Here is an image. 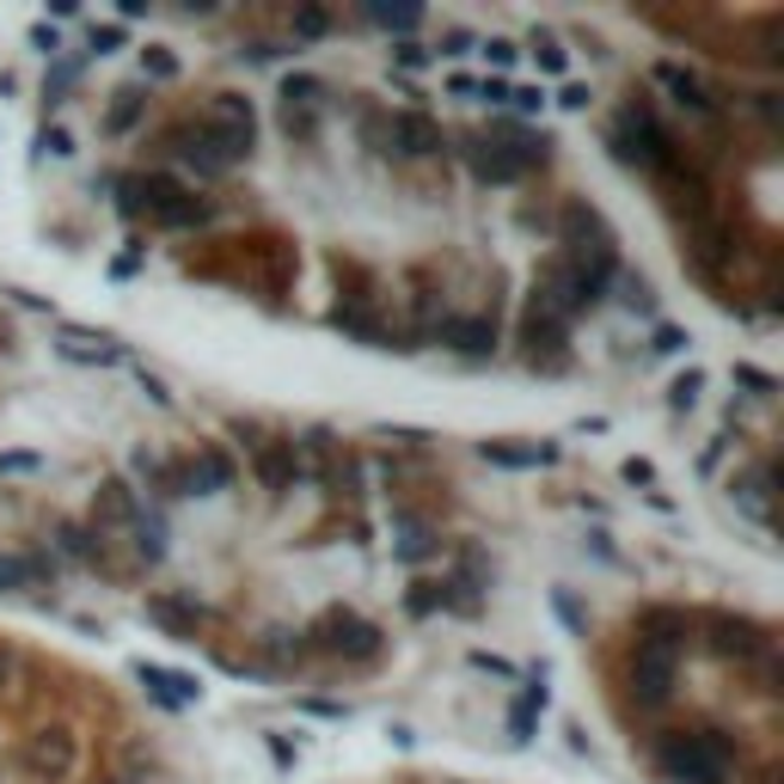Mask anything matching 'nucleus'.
<instances>
[{"label":"nucleus","instance_id":"nucleus-1","mask_svg":"<svg viewBox=\"0 0 784 784\" xmlns=\"http://www.w3.org/2000/svg\"><path fill=\"white\" fill-rule=\"evenodd\" d=\"M680 637H687V613L680 607H650L644 625H637V644H631V699L637 711H662L675 699L680 680Z\"/></svg>","mask_w":784,"mask_h":784},{"label":"nucleus","instance_id":"nucleus-2","mask_svg":"<svg viewBox=\"0 0 784 784\" xmlns=\"http://www.w3.org/2000/svg\"><path fill=\"white\" fill-rule=\"evenodd\" d=\"M656 767L668 784H723L736 772V741L717 729H675L656 741Z\"/></svg>","mask_w":784,"mask_h":784},{"label":"nucleus","instance_id":"nucleus-3","mask_svg":"<svg viewBox=\"0 0 784 784\" xmlns=\"http://www.w3.org/2000/svg\"><path fill=\"white\" fill-rule=\"evenodd\" d=\"M546 136H522V129H503V136H472L466 141V172L478 185H522L534 166H546Z\"/></svg>","mask_w":784,"mask_h":784},{"label":"nucleus","instance_id":"nucleus-4","mask_svg":"<svg viewBox=\"0 0 784 784\" xmlns=\"http://www.w3.org/2000/svg\"><path fill=\"white\" fill-rule=\"evenodd\" d=\"M301 637H307V656H343V662H374L381 656V631H374L362 613H350V607H325Z\"/></svg>","mask_w":784,"mask_h":784},{"label":"nucleus","instance_id":"nucleus-5","mask_svg":"<svg viewBox=\"0 0 784 784\" xmlns=\"http://www.w3.org/2000/svg\"><path fill=\"white\" fill-rule=\"evenodd\" d=\"M197 124L209 129V136L221 141V148H227L233 166H239V160H251V141H258V110H251V98H246V93H215V98H209V110H202Z\"/></svg>","mask_w":784,"mask_h":784},{"label":"nucleus","instance_id":"nucleus-6","mask_svg":"<svg viewBox=\"0 0 784 784\" xmlns=\"http://www.w3.org/2000/svg\"><path fill=\"white\" fill-rule=\"evenodd\" d=\"M233 478H239V460L209 442L178 460V496H221V491H233Z\"/></svg>","mask_w":784,"mask_h":784},{"label":"nucleus","instance_id":"nucleus-7","mask_svg":"<svg viewBox=\"0 0 784 784\" xmlns=\"http://www.w3.org/2000/svg\"><path fill=\"white\" fill-rule=\"evenodd\" d=\"M386 141H393L405 160H430V154H442V148H447L442 124H435L430 110H417V105H405V110L386 117Z\"/></svg>","mask_w":784,"mask_h":784},{"label":"nucleus","instance_id":"nucleus-8","mask_svg":"<svg viewBox=\"0 0 784 784\" xmlns=\"http://www.w3.org/2000/svg\"><path fill=\"white\" fill-rule=\"evenodd\" d=\"M141 491L129 484V478H105L98 484V496H93V534L105 539V534H129V527L141 522Z\"/></svg>","mask_w":784,"mask_h":784},{"label":"nucleus","instance_id":"nucleus-9","mask_svg":"<svg viewBox=\"0 0 784 784\" xmlns=\"http://www.w3.org/2000/svg\"><path fill=\"white\" fill-rule=\"evenodd\" d=\"M319 105H325V80H313V74L282 80V124H289V136H301V141L319 136V117H313Z\"/></svg>","mask_w":784,"mask_h":784},{"label":"nucleus","instance_id":"nucleus-10","mask_svg":"<svg viewBox=\"0 0 784 784\" xmlns=\"http://www.w3.org/2000/svg\"><path fill=\"white\" fill-rule=\"evenodd\" d=\"M430 331L447 343V350H460V355H491L496 350V319L491 313H442Z\"/></svg>","mask_w":784,"mask_h":784},{"label":"nucleus","instance_id":"nucleus-11","mask_svg":"<svg viewBox=\"0 0 784 784\" xmlns=\"http://www.w3.org/2000/svg\"><path fill=\"white\" fill-rule=\"evenodd\" d=\"M251 472H258V484L270 496H282L301 478V442H289V435H277V442H251Z\"/></svg>","mask_w":784,"mask_h":784},{"label":"nucleus","instance_id":"nucleus-12","mask_svg":"<svg viewBox=\"0 0 784 784\" xmlns=\"http://www.w3.org/2000/svg\"><path fill=\"white\" fill-rule=\"evenodd\" d=\"M19 760H25V767H32L44 784H62V779H74L80 748H74V736H68V729H49V736H37L32 748H19Z\"/></svg>","mask_w":784,"mask_h":784},{"label":"nucleus","instance_id":"nucleus-13","mask_svg":"<svg viewBox=\"0 0 784 784\" xmlns=\"http://www.w3.org/2000/svg\"><path fill=\"white\" fill-rule=\"evenodd\" d=\"M136 680L148 687V699L166 711H185L202 699V680L197 675H178V668H160V662H136Z\"/></svg>","mask_w":784,"mask_h":784},{"label":"nucleus","instance_id":"nucleus-14","mask_svg":"<svg viewBox=\"0 0 784 784\" xmlns=\"http://www.w3.org/2000/svg\"><path fill=\"white\" fill-rule=\"evenodd\" d=\"M656 80L668 86V93H675V105L687 110L692 124H717V117H723V105L705 93V80H699V74H687L680 62H662V68H656Z\"/></svg>","mask_w":784,"mask_h":784},{"label":"nucleus","instance_id":"nucleus-15","mask_svg":"<svg viewBox=\"0 0 784 784\" xmlns=\"http://www.w3.org/2000/svg\"><path fill=\"white\" fill-rule=\"evenodd\" d=\"M546 705H552V692H546V675H527V680H522V699L508 705V741H515V748H527V741H534V729H539V717H546Z\"/></svg>","mask_w":784,"mask_h":784},{"label":"nucleus","instance_id":"nucleus-16","mask_svg":"<svg viewBox=\"0 0 784 784\" xmlns=\"http://www.w3.org/2000/svg\"><path fill=\"white\" fill-rule=\"evenodd\" d=\"M148 619H154V625H166L178 644H197V625L209 619V607H197V600H178V595H148Z\"/></svg>","mask_w":784,"mask_h":784},{"label":"nucleus","instance_id":"nucleus-17","mask_svg":"<svg viewBox=\"0 0 784 784\" xmlns=\"http://www.w3.org/2000/svg\"><path fill=\"white\" fill-rule=\"evenodd\" d=\"M484 466H503V472H534V466H552L558 447L552 442H484L478 447Z\"/></svg>","mask_w":784,"mask_h":784},{"label":"nucleus","instance_id":"nucleus-18","mask_svg":"<svg viewBox=\"0 0 784 784\" xmlns=\"http://www.w3.org/2000/svg\"><path fill=\"white\" fill-rule=\"evenodd\" d=\"M44 576H56V558L49 552H0V595H25Z\"/></svg>","mask_w":784,"mask_h":784},{"label":"nucleus","instance_id":"nucleus-19","mask_svg":"<svg viewBox=\"0 0 784 784\" xmlns=\"http://www.w3.org/2000/svg\"><path fill=\"white\" fill-rule=\"evenodd\" d=\"M49 546H56L62 558H74V564H86V570H110V558H105V539H98L93 527H80V522H56Z\"/></svg>","mask_w":784,"mask_h":784},{"label":"nucleus","instance_id":"nucleus-20","mask_svg":"<svg viewBox=\"0 0 784 784\" xmlns=\"http://www.w3.org/2000/svg\"><path fill=\"white\" fill-rule=\"evenodd\" d=\"M56 350L68 355V362H98V368H110V362H124V350H117V338H105V331H80V325H62V338H56Z\"/></svg>","mask_w":784,"mask_h":784},{"label":"nucleus","instance_id":"nucleus-21","mask_svg":"<svg viewBox=\"0 0 784 784\" xmlns=\"http://www.w3.org/2000/svg\"><path fill=\"white\" fill-rule=\"evenodd\" d=\"M129 472H136L154 496H166V503L178 496V460H166V454H148V447H141L136 460H129Z\"/></svg>","mask_w":784,"mask_h":784},{"label":"nucleus","instance_id":"nucleus-22","mask_svg":"<svg viewBox=\"0 0 784 784\" xmlns=\"http://www.w3.org/2000/svg\"><path fill=\"white\" fill-rule=\"evenodd\" d=\"M767 484H772V466H767V460H753L741 478H729V491H736V503L748 508V515H753L760 527H767Z\"/></svg>","mask_w":784,"mask_h":784},{"label":"nucleus","instance_id":"nucleus-23","mask_svg":"<svg viewBox=\"0 0 784 784\" xmlns=\"http://www.w3.org/2000/svg\"><path fill=\"white\" fill-rule=\"evenodd\" d=\"M564 331L570 325L564 319H552V313H539V307H527V325H522V343H527V355L539 362V350H558L564 343Z\"/></svg>","mask_w":784,"mask_h":784},{"label":"nucleus","instance_id":"nucleus-24","mask_svg":"<svg viewBox=\"0 0 784 784\" xmlns=\"http://www.w3.org/2000/svg\"><path fill=\"white\" fill-rule=\"evenodd\" d=\"M141 110H148V93H141V86H124L117 105H110V117H105V136H129V129L141 124Z\"/></svg>","mask_w":784,"mask_h":784},{"label":"nucleus","instance_id":"nucleus-25","mask_svg":"<svg viewBox=\"0 0 784 784\" xmlns=\"http://www.w3.org/2000/svg\"><path fill=\"white\" fill-rule=\"evenodd\" d=\"M129 539H136V552L148 558V564H160V558H166V522H160L154 508H141V522L129 527Z\"/></svg>","mask_w":784,"mask_h":784},{"label":"nucleus","instance_id":"nucleus-26","mask_svg":"<svg viewBox=\"0 0 784 784\" xmlns=\"http://www.w3.org/2000/svg\"><path fill=\"white\" fill-rule=\"evenodd\" d=\"M80 56H56V62H49V74H44V105H62L68 93H74V80H80Z\"/></svg>","mask_w":784,"mask_h":784},{"label":"nucleus","instance_id":"nucleus-27","mask_svg":"<svg viewBox=\"0 0 784 784\" xmlns=\"http://www.w3.org/2000/svg\"><path fill=\"white\" fill-rule=\"evenodd\" d=\"M729 381H736L748 399H772V393H779V381H772L767 368H753V362H736V368H729Z\"/></svg>","mask_w":784,"mask_h":784},{"label":"nucleus","instance_id":"nucleus-28","mask_svg":"<svg viewBox=\"0 0 784 784\" xmlns=\"http://www.w3.org/2000/svg\"><path fill=\"white\" fill-rule=\"evenodd\" d=\"M447 600H442V583H411V595H405V613L411 619H430V613H442Z\"/></svg>","mask_w":784,"mask_h":784},{"label":"nucleus","instance_id":"nucleus-29","mask_svg":"<svg viewBox=\"0 0 784 784\" xmlns=\"http://www.w3.org/2000/svg\"><path fill=\"white\" fill-rule=\"evenodd\" d=\"M478 668V675H496V680H522V668H515V662L508 656H491V650H472V656H466Z\"/></svg>","mask_w":784,"mask_h":784},{"label":"nucleus","instance_id":"nucleus-30","mask_svg":"<svg viewBox=\"0 0 784 784\" xmlns=\"http://www.w3.org/2000/svg\"><path fill=\"white\" fill-rule=\"evenodd\" d=\"M699 393H705V374H699V368H687L675 386H668V399H675L680 411H692V405H699Z\"/></svg>","mask_w":784,"mask_h":784},{"label":"nucleus","instance_id":"nucleus-31","mask_svg":"<svg viewBox=\"0 0 784 784\" xmlns=\"http://www.w3.org/2000/svg\"><path fill=\"white\" fill-rule=\"evenodd\" d=\"M534 56H539L546 74H564V44H558L552 32H534Z\"/></svg>","mask_w":784,"mask_h":784},{"label":"nucleus","instance_id":"nucleus-32","mask_svg":"<svg viewBox=\"0 0 784 784\" xmlns=\"http://www.w3.org/2000/svg\"><path fill=\"white\" fill-rule=\"evenodd\" d=\"M447 56V62H460V56H472V32H466V25H447L442 32V44H435Z\"/></svg>","mask_w":784,"mask_h":784},{"label":"nucleus","instance_id":"nucleus-33","mask_svg":"<svg viewBox=\"0 0 784 784\" xmlns=\"http://www.w3.org/2000/svg\"><path fill=\"white\" fill-rule=\"evenodd\" d=\"M393 62H399V68H430V44H417V37H399V44H393Z\"/></svg>","mask_w":784,"mask_h":784},{"label":"nucleus","instance_id":"nucleus-34","mask_svg":"<svg viewBox=\"0 0 784 784\" xmlns=\"http://www.w3.org/2000/svg\"><path fill=\"white\" fill-rule=\"evenodd\" d=\"M508 110H522V117L546 110V86H508Z\"/></svg>","mask_w":784,"mask_h":784},{"label":"nucleus","instance_id":"nucleus-35","mask_svg":"<svg viewBox=\"0 0 784 784\" xmlns=\"http://www.w3.org/2000/svg\"><path fill=\"white\" fill-rule=\"evenodd\" d=\"M515 56H522L515 37H491V44H484V62H491V68H515Z\"/></svg>","mask_w":784,"mask_h":784},{"label":"nucleus","instance_id":"nucleus-36","mask_svg":"<svg viewBox=\"0 0 784 784\" xmlns=\"http://www.w3.org/2000/svg\"><path fill=\"white\" fill-rule=\"evenodd\" d=\"M86 49H93V56H110V49H124V25H93Z\"/></svg>","mask_w":784,"mask_h":784},{"label":"nucleus","instance_id":"nucleus-37","mask_svg":"<svg viewBox=\"0 0 784 784\" xmlns=\"http://www.w3.org/2000/svg\"><path fill=\"white\" fill-rule=\"evenodd\" d=\"M368 25H381V32H399V37H411L417 25H423V19H417V13H368Z\"/></svg>","mask_w":784,"mask_h":784},{"label":"nucleus","instance_id":"nucleus-38","mask_svg":"<svg viewBox=\"0 0 784 784\" xmlns=\"http://www.w3.org/2000/svg\"><path fill=\"white\" fill-rule=\"evenodd\" d=\"M141 68H148L154 80H172V74H178V62H172V49H141Z\"/></svg>","mask_w":784,"mask_h":784},{"label":"nucleus","instance_id":"nucleus-39","mask_svg":"<svg viewBox=\"0 0 784 784\" xmlns=\"http://www.w3.org/2000/svg\"><path fill=\"white\" fill-rule=\"evenodd\" d=\"M37 148H44V154H56V160H68V154H74V136H68V129H44V136H37Z\"/></svg>","mask_w":784,"mask_h":784},{"label":"nucleus","instance_id":"nucleus-40","mask_svg":"<svg viewBox=\"0 0 784 784\" xmlns=\"http://www.w3.org/2000/svg\"><path fill=\"white\" fill-rule=\"evenodd\" d=\"M656 355H680L687 350V331H675V325H656V343H650Z\"/></svg>","mask_w":784,"mask_h":784},{"label":"nucleus","instance_id":"nucleus-41","mask_svg":"<svg viewBox=\"0 0 784 784\" xmlns=\"http://www.w3.org/2000/svg\"><path fill=\"white\" fill-rule=\"evenodd\" d=\"M331 32V13H294V37H325Z\"/></svg>","mask_w":784,"mask_h":784},{"label":"nucleus","instance_id":"nucleus-42","mask_svg":"<svg viewBox=\"0 0 784 784\" xmlns=\"http://www.w3.org/2000/svg\"><path fill=\"white\" fill-rule=\"evenodd\" d=\"M32 49H44L49 62H56V56H62V32H56V25H37V32H32Z\"/></svg>","mask_w":784,"mask_h":784},{"label":"nucleus","instance_id":"nucleus-43","mask_svg":"<svg viewBox=\"0 0 784 784\" xmlns=\"http://www.w3.org/2000/svg\"><path fill=\"white\" fill-rule=\"evenodd\" d=\"M0 472H44V454H0Z\"/></svg>","mask_w":784,"mask_h":784},{"label":"nucleus","instance_id":"nucleus-44","mask_svg":"<svg viewBox=\"0 0 784 784\" xmlns=\"http://www.w3.org/2000/svg\"><path fill=\"white\" fill-rule=\"evenodd\" d=\"M472 93H478V98H491V105H508V80H503V74H491V80H478Z\"/></svg>","mask_w":784,"mask_h":784},{"label":"nucleus","instance_id":"nucleus-45","mask_svg":"<svg viewBox=\"0 0 784 784\" xmlns=\"http://www.w3.org/2000/svg\"><path fill=\"white\" fill-rule=\"evenodd\" d=\"M588 98H595V93H588L583 80H570L564 93H558V105H564V110H588Z\"/></svg>","mask_w":784,"mask_h":784},{"label":"nucleus","instance_id":"nucleus-46","mask_svg":"<svg viewBox=\"0 0 784 784\" xmlns=\"http://www.w3.org/2000/svg\"><path fill=\"white\" fill-rule=\"evenodd\" d=\"M625 484H656V466L650 460H625Z\"/></svg>","mask_w":784,"mask_h":784},{"label":"nucleus","instance_id":"nucleus-47","mask_svg":"<svg viewBox=\"0 0 784 784\" xmlns=\"http://www.w3.org/2000/svg\"><path fill=\"white\" fill-rule=\"evenodd\" d=\"M136 270H141V251H124V258L110 264V277H117V282H124V277H136Z\"/></svg>","mask_w":784,"mask_h":784},{"label":"nucleus","instance_id":"nucleus-48","mask_svg":"<svg viewBox=\"0 0 784 784\" xmlns=\"http://www.w3.org/2000/svg\"><path fill=\"white\" fill-rule=\"evenodd\" d=\"M141 393H148V399H154V405H172L166 381H154V374H141Z\"/></svg>","mask_w":784,"mask_h":784},{"label":"nucleus","instance_id":"nucleus-49","mask_svg":"<svg viewBox=\"0 0 784 784\" xmlns=\"http://www.w3.org/2000/svg\"><path fill=\"white\" fill-rule=\"evenodd\" d=\"M13 668H19V650H13V644H0V687L13 680Z\"/></svg>","mask_w":784,"mask_h":784},{"label":"nucleus","instance_id":"nucleus-50","mask_svg":"<svg viewBox=\"0 0 784 784\" xmlns=\"http://www.w3.org/2000/svg\"><path fill=\"white\" fill-rule=\"evenodd\" d=\"M110 784H136V779H110Z\"/></svg>","mask_w":784,"mask_h":784}]
</instances>
